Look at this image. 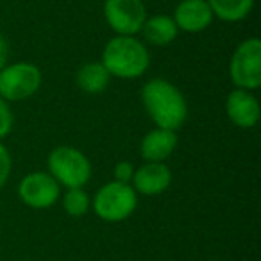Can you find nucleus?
Masks as SVG:
<instances>
[{
    "mask_svg": "<svg viewBox=\"0 0 261 261\" xmlns=\"http://www.w3.org/2000/svg\"><path fill=\"white\" fill-rule=\"evenodd\" d=\"M111 75L100 61L86 63L77 72V86L88 95H98L108 88Z\"/></svg>",
    "mask_w": 261,
    "mask_h": 261,
    "instance_id": "obj_14",
    "label": "nucleus"
},
{
    "mask_svg": "<svg viewBox=\"0 0 261 261\" xmlns=\"http://www.w3.org/2000/svg\"><path fill=\"white\" fill-rule=\"evenodd\" d=\"M211 11L222 22L236 23L249 16L254 8V0H207Z\"/></svg>",
    "mask_w": 261,
    "mask_h": 261,
    "instance_id": "obj_15",
    "label": "nucleus"
},
{
    "mask_svg": "<svg viewBox=\"0 0 261 261\" xmlns=\"http://www.w3.org/2000/svg\"><path fill=\"white\" fill-rule=\"evenodd\" d=\"M172 18H174L179 31L197 34L211 25L215 15L207 4V0H181Z\"/></svg>",
    "mask_w": 261,
    "mask_h": 261,
    "instance_id": "obj_10",
    "label": "nucleus"
},
{
    "mask_svg": "<svg viewBox=\"0 0 261 261\" xmlns=\"http://www.w3.org/2000/svg\"><path fill=\"white\" fill-rule=\"evenodd\" d=\"M48 174L65 188H83L91 179V163L86 154L70 145L56 147L48 154Z\"/></svg>",
    "mask_w": 261,
    "mask_h": 261,
    "instance_id": "obj_4",
    "label": "nucleus"
},
{
    "mask_svg": "<svg viewBox=\"0 0 261 261\" xmlns=\"http://www.w3.org/2000/svg\"><path fill=\"white\" fill-rule=\"evenodd\" d=\"M142 102L156 127L177 130L188 118V102L182 91L167 79H150L142 88Z\"/></svg>",
    "mask_w": 261,
    "mask_h": 261,
    "instance_id": "obj_1",
    "label": "nucleus"
},
{
    "mask_svg": "<svg viewBox=\"0 0 261 261\" xmlns=\"http://www.w3.org/2000/svg\"><path fill=\"white\" fill-rule=\"evenodd\" d=\"M8 63V43H6L4 36L0 34V70L4 68Z\"/></svg>",
    "mask_w": 261,
    "mask_h": 261,
    "instance_id": "obj_20",
    "label": "nucleus"
},
{
    "mask_svg": "<svg viewBox=\"0 0 261 261\" xmlns=\"http://www.w3.org/2000/svg\"><path fill=\"white\" fill-rule=\"evenodd\" d=\"M102 65L111 77L138 79L150 65V54L136 36H115L102 50Z\"/></svg>",
    "mask_w": 261,
    "mask_h": 261,
    "instance_id": "obj_2",
    "label": "nucleus"
},
{
    "mask_svg": "<svg viewBox=\"0 0 261 261\" xmlns=\"http://www.w3.org/2000/svg\"><path fill=\"white\" fill-rule=\"evenodd\" d=\"M138 206V193L125 182L111 181L98 188L91 199L95 215L104 222H122L135 213Z\"/></svg>",
    "mask_w": 261,
    "mask_h": 261,
    "instance_id": "obj_3",
    "label": "nucleus"
},
{
    "mask_svg": "<svg viewBox=\"0 0 261 261\" xmlns=\"http://www.w3.org/2000/svg\"><path fill=\"white\" fill-rule=\"evenodd\" d=\"M225 113L236 127L250 129L259 120V102L252 91L236 88L225 98Z\"/></svg>",
    "mask_w": 261,
    "mask_h": 261,
    "instance_id": "obj_11",
    "label": "nucleus"
},
{
    "mask_svg": "<svg viewBox=\"0 0 261 261\" xmlns=\"http://www.w3.org/2000/svg\"><path fill=\"white\" fill-rule=\"evenodd\" d=\"M18 197L27 207L48 210L61 197V186L47 172H33L20 181Z\"/></svg>",
    "mask_w": 261,
    "mask_h": 261,
    "instance_id": "obj_8",
    "label": "nucleus"
},
{
    "mask_svg": "<svg viewBox=\"0 0 261 261\" xmlns=\"http://www.w3.org/2000/svg\"><path fill=\"white\" fill-rule=\"evenodd\" d=\"M133 188L142 195H160L172 185V170L168 165L158 161H145L140 168H135Z\"/></svg>",
    "mask_w": 261,
    "mask_h": 261,
    "instance_id": "obj_9",
    "label": "nucleus"
},
{
    "mask_svg": "<svg viewBox=\"0 0 261 261\" xmlns=\"http://www.w3.org/2000/svg\"><path fill=\"white\" fill-rule=\"evenodd\" d=\"M175 147H177V135L175 130L170 129H156L149 130L142 138L140 143V154L145 161H158V163H165V160L174 154Z\"/></svg>",
    "mask_w": 261,
    "mask_h": 261,
    "instance_id": "obj_12",
    "label": "nucleus"
},
{
    "mask_svg": "<svg viewBox=\"0 0 261 261\" xmlns=\"http://www.w3.org/2000/svg\"><path fill=\"white\" fill-rule=\"evenodd\" d=\"M11 168H13L11 154H9L8 147L0 143V190L4 188L6 182H8L9 175H11Z\"/></svg>",
    "mask_w": 261,
    "mask_h": 261,
    "instance_id": "obj_18",
    "label": "nucleus"
},
{
    "mask_svg": "<svg viewBox=\"0 0 261 261\" xmlns=\"http://www.w3.org/2000/svg\"><path fill=\"white\" fill-rule=\"evenodd\" d=\"M43 83V73L27 61L6 65L0 70V97L6 102H22L31 98Z\"/></svg>",
    "mask_w": 261,
    "mask_h": 261,
    "instance_id": "obj_5",
    "label": "nucleus"
},
{
    "mask_svg": "<svg viewBox=\"0 0 261 261\" xmlns=\"http://www.w3.org/2000/svg\"><path fill=\"white\" fill-rule=\"evenodd\" d=\"M142 36L147 43L154 47H167L177 38L179 29L175 25L174 18L168 15H154L145 20L142 27Z\"/></svg>",
    "mask_w": 261,
    "mask_h": 261,
    "instance_id": "obj_13",
    "label": "nucleus"
},
{
    "mask_svg": "<svg viewBox=\"0 0 261 261\" xmlns=\"http://www.w3.org/2000/svg\"><path fill=\"white\" fill-rule=\"evenodd\" d=\"M13 123H15V116H13L11 108L4 98L0 97V140L6 138L11 133Z\"/></svg>",
    "mask_w": 261,
    "mask_h": 261,
    "instance_id": "obj_17",
    "label": "nucleus"
},
{
    "mask_svg": "<svg viewBox=\"0 0 261 261\" xmlns=\"http://www.w3.org/2000/svg\"><path fill=\"white\" fill-rule=\"evenodd\" d=\"M104 18L116 36H136L147 20L143 0H106Z\"/></svg>",
    "mask_w": 261,
    "mask_h": 261,
    "instance_id": "obj_7",
    "label": "nucleus"
},
{
    "mask_svg": "<svg viewBox=\"0 0 261 261\" xmlns=\"http://www.w3.org/2000/svg\"><path fill=\"white\" fill-rule=\"evenodd\" d=\"M113 175H115V179H113V181L130 185V181H133V175H135V167H133V163H130V161H118V163L115 165Z\"/></svg>",
    "mask_w": 261,
    "mask_h": 261,
    "instance_id": "obj_19",
    "label": "nucleus"
},
{
    "mask_svg": "<svg viewBox=\"0 0 261 261\" xmlns=\"http://www.w3.org/2000/svg\"><path fill=\"white\" fill-rule=\"evenodd\" d=\"M61 202L66 215H70L73 218L84 217L91 207V199L84 192V188H66V193L63 195Z\"/></svg>",
    "mask_w": 261,
    "mask_h": 261,
    "instance_id": "obj_16",
    "label": "nucleus"
},
{
    "mask_svg": "<svg viewBox=\"0 0 261 261\" xmlns=\"http://www.w3.org/2000/svg\"><path fill=\"white\" fill-rule=\"evenodd\" d=\"M229 77L240 90L254 91L261 86L259 38H249L234 48L229 61Z\"/></svg>",
    "mask_w": 261,
    "mask_h": 261,
    "instance_id": "obj_6",
    "label": "nucleus"
}]
</instances>
